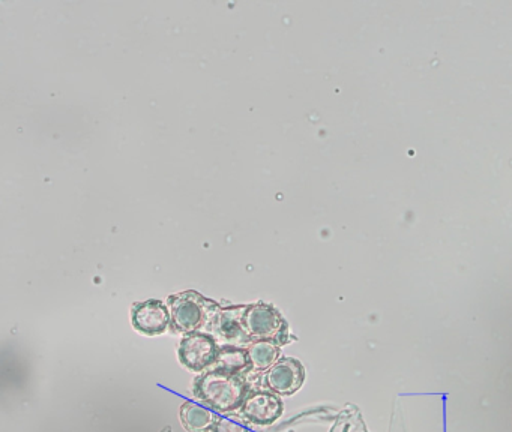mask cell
<instances>
[{
	"instance_id": "obj_1",
	"label": "cell",
	"mask_w": 512,
	"mask_h": 432,
	"mask_svg": "<svg viewBox=\"0 0 512 432\" xmlns=\"http://www.w3.org/2000/svg\"><path fill=\"white\" fill-rule=\"evenodd\" d=\"M250 392V384L244 375L230 374L218 369H208L197 375L193 381L194 398L217 413L241 410Z\"/></svg>"
},
{
	"instance_id": "obj_2",
	"label": "cell",
	"mask_w": 512,
	"mask_h": 432,
	"mask_svg": "<svg viewBox=\"0 0 512 432\" xmlns=\"http://www.w3.org/2000/svg\"><path fill=\"white\" fill-rule=\"evenodd\" d=\"M167 306L170 309L173 330L182 335L193 332L209 333L215 315L223 308L217 300L209 299L194 290L173 294L167 299Z\"/></svg>"
},
{
	"instance_id": "obj_3",
	"label": "cell",
	"mask_w": 512,
	"mask_h": 432,
	"mask_svg": "<svg viewBox=\"0 0 512 432\" xmlns=\"http://www.w3.org/2000/svg\"><path fill=\"white\" fill-rule=\"evenodd\" d=\"M244 329L251 342L272 341L278 345L289 344V323L274 305L265 302L247 305L244 315Z\"/></svg>"
},
{
	"instance_id": "obj_4",
	"label": "cell",
	"mask_w": 512,
	"mask_h": 432,
	"mask_svg": "<svg viewBox=\"0 0 512 432\" xmlns=\"http://www.w3.org/2000/svg\"><path fill=\"white\" fill-rule=\"evenodd\" d=\"M220 348V342L211 333H188L179 345L178 357L188 371L202 374L215 365Z\"/></svg>"
},
{
	"instance_id": "obj_5",
	"label": "cell",
	"mask_w": 512,
	"mask_h": 432,
	"mask_svg": "<svg viewBox=\"0 0 512 432\" xmlns=\"http://www.w3.org/2000/svg\"><path fill=\"white\" fill-rule=\"evenodd\" d=\"M239 411L242 420L251 425L271 426L283 416V399L271 390L251 389Z\"/></svg>"
},
{
	"instance_id": "obj_6",
	"label": "cell",
	"mask_w": 512,
	"mask_h": 432,
	"mask_svg": "<svg viewBox=\"0 0 512 432\" xmlns=\"http://www.w3.org/2000/svg\"><path fill=\"white\" fill-rule=\"evenodd\" d=\"M305 368L295 357H283L263 375V389L280 396H292L304 386Z\"/></svg>"
},
{
	"instance_id": "obj_7",
	"label": "cell",
	"mask_w": 512,
	"mask_h": 432,
	"mask_svg": "<svg viewBox=\"0 0 512 432\" xmlns=\"http://www.w3.org/2000/svg\"><path fill=\"white\" fill-rule=\"evenodd\" d=\"M247 305L223 306L212 321L211 333L220 345L248 347L250 339L244 329V315Z\"/></svg>"
},
{
	"instance_id": "obj_8",
	"label": "cell",
	"mask_w": 512,
	"mask_h": 432,
	"mask_svg": "<svg viewBox=\"0 0 512 432\" xmlns=\"http://www.w3.org/2000/svg\"><path fill=\"white\" fill-rule=\"evenodd\" d=\"M131 323L137 332L145 336H160L172 327L170 309L163 300L149 299L134 303Z\"/></svg>"
},
{
	"instance_id": "obj_9",
	"label": "cell",
	"mask_w": 512,
	"mask_h": 432,
	"mask_svg": "<svg viewBox=\"0 0 512 432\" xmlns=\"http://www.w3.org/2000/svg\"><path fill=\"white\" fill-rule=\"evenodd\" d=\"M211 369L230 372V374L244 375V377L251 374L253 372V365H251L248 348L239 347V345H221L217 362H215Z\"/></svg>"
},
{
	"instance_id": "obj_10",
	"label": "cell",
	"mask_w": 512,
	"mask_h": 432,
	"mask_svg": "<svg viewBox=\"0 0 512 432\" xmlns=\"http://www.w3.org/2000/svg\"><path fill=\"white\" fill-rule=\"evenodd\" d=\"M182 426L188 432H211L212 426L217 422L218 416L199 402L187 401L179 410Z\"/></svg>"
},
{
	"instance_id": "obj_11",
	"label": "cell",
	"mask_w": 512,
	"mask_h": 432,
	"mask_svg": "<svg viewBox=\"0 0 512 432\" xmlns=\"http://www.w3.org/2000/svg\"><path fill=\"white\" fill-rule=\"evenodd\" d=\"M253 372H266L280 360L281 345L272 341H256L248 345Z\"/></svg>"
},
{
	"instance_id": "obj_12",
	"label": "cell",
	"mask_w": 512,
	"mask_h": 432,
	"mask_svg": "<svg viewBox=\"0 0 512 432\" xmlns=\"http://www.w3.org/2000/svg\"><path fill=\"white\" fill-rule=\"evenodd\" d=\"M211 432H251V429L244 422H239L233 417H218Z\"/></svg>"
},
{
	"instance_id": "obj_13",
	"label": "cell",
	"mask_w": 512,
	"mask_h": 432,
	"mask_svg": "<svg viewBox=\"0 0 512 432\" xmlns=\"http://www.w3.org/2000/svg\"><path fill=\"white\" fill-rule=\"evenodd\" d=\"M163 432H172V428H166Z\"/></svg>"
}]
</instances>
